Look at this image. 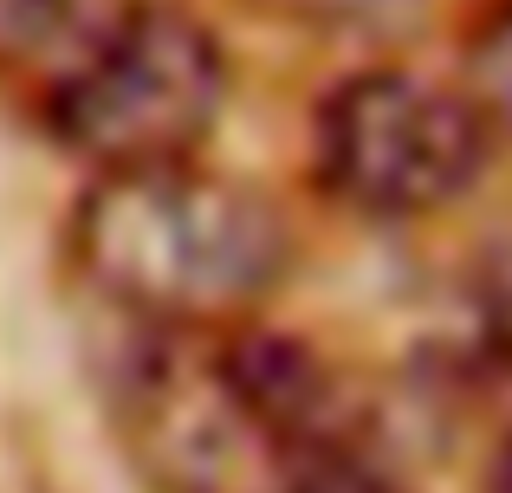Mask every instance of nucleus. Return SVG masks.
Returning a JSON list of instances; mask_svg holds the SVG:
<instances>
[{
  "label": "nucleus",
  "mask_w": 512,
  "mask_h": 493,
  "mask_svg": "<svg viewBox=\"0 0 512 493\" xmlns=\"http://www.w3.org/2000/svg\"><path fill=\"white\" fill-rule=\"evenodd\" d=\"M65 241L98 299L175 338H221L253 325V312L299 260L279 202L195 163L91 176Z\"/></svg>",
  "instance_id": "1"
},
{
  "label": "nucleus",
  "mask_w": 512,
  "mask_h": 493,
  "mask_svg": "<svg viewBox=\"0 0 512 493\" xmlns=\"http://www.w3.org/2000/svg\"><path fill=\"white\" fill-rule=\"evenodd\" d=\"M227 104V52L175 0H143L111 46L46 104V124L91 176L182 169Z\"/></svg>",
  "instance_id": "3"
},
{
  "label": "nucleus",
  "mask_w": 512,
  "mask_h": 493,
  "mask_svg": "<svg viewBox=\"0 0 512 493\" xmlns=\"http://www.w3.org/2000/svg\"><path fill=\"white\" fill-rule=\"evenodd\" d=\"M493 481H500V493H512V435H506V448H500V468H493Z\"/></svg>",
  "instance_id": "9"
},
{
  "label": "nucleus",
  "mask_w": 512,
  "mask_h": 493,
  "mask_svg": "<svg viewBox=\"0 0 512 493\" xmlns=\"http://www.w3.org/2000/svg\"><path fill=\"white\" fill-rule=\"evenodd\" d=\"M493 156V130L461 78L363 65L312 111V169L350 215L422 221L454 208Z\"/></svg>",
  "instance_id": "2"
},
{
  "label": "nucleus",
  "mask_w": 512,
  "mask_h": 493,
  "mask_svg": "<svg viewBox=\"0 0 512 493\" xmlns=\"http://www.w3.org/2000/svg\"><path fill=\"white\" fill-rule=\"evenodd\" d=\"M286 493H402V481L383 468L376 448H344V455H318L292 468Z\"/></svg>",
  "instance_id": "7"
},
{
  "label": "nucleus",
  "mask_w": 512,
  "mask_h": 493,
  "mask_svg": "<svg viewBox=\"0 0 512 493\" xmlns=\"http://www.w3.org/2000/svg\"><path fill=\"white\" fill-rule=\"evenodd\" d=\"M124 429L163 493H286L292 461L273 442L214 338L156 331L124 364Z\"/></svg>",
  "instance_id": "4"
},
{
  "label": "nucleus",
  "mask_w": 512,
  "mask_h": 493,
  "mask_svg": "<svg viewBox=\"0 0 512 493\" xmlns=\"http://www.w3.org/2000/svg\"><path fill=\"white\" fill-rule=\"evenodd\" d=\"M137 7L143 0H0V78L26 85L46 111Z\"/></svg>",
  "instance_id": "5"
},
{
  "label": "nucleus",
  "mask_w": 512,
  "mask_h": 493,
  "mask_svg": "<svg viewBox=\"0 0 512 493\" xmlns=\"http://www.w3.org/2000/svg\"><path fill=\"white\" fill-rule=\"evenodd\" d=\"M461 85L467 98L480 104L493 137L512 143V0L480 13V26L467 33V52H461Z\"/></svg>",
  "instance_id": "6"
},
{
  "label": "nucleus",
  "mask_w": 512,
  "mask_h": 493,
  "mask_svg": "<svg viewBox=\"0 0 512 493\" xmlns=\"http://www.w3.org/2000/svg\"><path fill=\"white\" fill-rule=\"evenodd\" d=\"M474 305H480V325H487L493 351H500L506 364H512V221L487 241V253H480Z\"/></svg>",
  "instance_id": "8"
}]
</instances>
